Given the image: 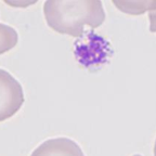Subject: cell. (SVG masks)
<instances>
[{
    "label": "cell",
    "mask_w": 156,
    "mask_h": 156,
    "mask_svg": "<svg viewBox=\"0 0 156 156\" xmlns=\"http://www.w3.org/2000/svg\"><path fill=\"white\" fill-rule=\"evenodd\" d=\"M113 3L118 7L120 11L130 14H141L145 12L146 10L151 11L156 8V1H113Z\"/></svg>",
    "instance_id": "5"
},
{
    "label": "cell",
    "mask_w": 156,
    "mask_h": 156,
    "mask_svg": "<svg viewBox=\"0 0 156 156\" xmlns=\"http://www.w3.org/2000/svg\"><path fill=\"white\" fill-rule=\"evenodd\" d=\"M30 156H85L80 146L67 138H55L44 141Z\"/></svg>",
    "instance_id": "3"
},
{
    "label": "cell",
    "mask_w": 156,
    "mask_h": 156,
    "mask_svg": "<svg viewBox=\"0 0 156 156\" xmlns=\"http://www.w3.org/2000/svg\"><path fill=\"white\" fill-rule=\"evenodd\" d=\"M149 17H150V30L152 33H156V8L150 11Z\"/></svg>",
    "instance_id": "6"
},
{
    "label": "cell",
    "mask_w": 156,
    "mask_h": 156,
    "mask_svg": "<svg viewBox=\"0 0 156 156\" xmlns=\"http://www.w3.org/2000/svg\"><path fill=\"white\" fill-rule=\"evenodd\" d=\"M24 103L21 83L12 75L0 68V122L12 117Z\"/></svg>",
    "instance_id": "2"
},
{
    "label": "cell",
    "mask_w": 156,
    "mask_h": 156,
    "mask_svg": "<svg viewBox=\"0 0 156 156\" xmlns=\"http://www.w3.org/2000/svg\"><path fill=\"white\" fill-rule=\"evenodd\" d=\"M154 156H156V140H155V144H154Z\"/></svg>",
    "instance_id": "7"
},
{
    "label": "cell",
    "mask_w": 156,
    "mask_h": 156,
    "mask_svg": "<svg viewBox=\"0 0 156 156\" xmlns=\"http://www.w3.org/2000/svg\"><path fill=\"white\" fill-rule=\"evenodd\" d=\"M133 156H141V155H139V154H136V155H133Z\"/></svg>",
    "instance_id": "8"
},
{
    "label": "cell",
    "mask_w": 156,
    "mask_h": 156,
    "mask_svg": "<svg viewBox=\"0 0 156 156\" xmlns=\"http://www.w3.org/2000/svg\"><path fill=\"white\" fill-rule=\"evenodd\" d=\"M19 36L15 29L9 25L0 23V54L10 51L17 44Z\"/></svg>",
    "instance_id": "4"
},
{
    "label": "cell",
    "mask_w": 156,
    "mask_h": 156,
    "mask_svg": "<svg viewBox=\"0 0 156 156\" xmlns=\"http://www.w3.org/2000/svg\"><path fill=\"white\" fill-rule=\"evenodd\" d=\"M44 13L50 28L73 37H81L85 26L97 28L105 20L102 2L94 0H48Z\"/></svg>",
    "instance_id": "1"
}]
</instances>
